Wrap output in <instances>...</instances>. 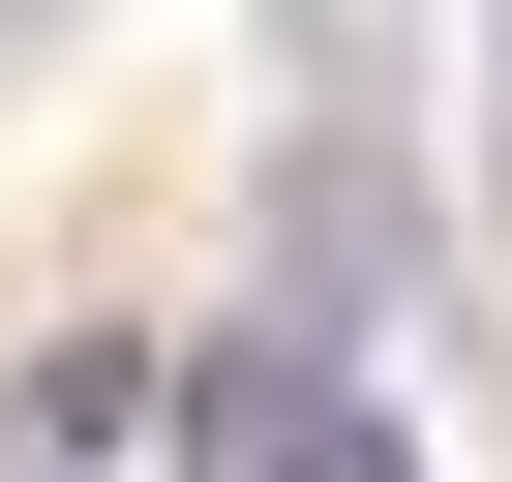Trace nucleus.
Wrapping results in <instances>:
<instances>
[{
    "instance_id": "nucleus-1",
    "label": "nucleus",
    "mask_w": 512,
    "mask_h": 482,
    "mask_svg": "<svg viewBox=\"0 0 512 482\" xmlns=\"http://www.w3.org/2000/svg\"><path fill=\"white\" fill-rule=\"evenodd\" d=\"M181 422H211V482H422V452H392V392H362L332 332H241Z\"/></svg>"
},
{
    "instance_id": "nucleus-2",
    "label": "nucleus",
    "mask_w": 512,
    "mask_h": 482,
    "mask_svg": "<svg viewBox=\"0 0 512 482\" xmlns=\"http://www.w3.org/2000/svg\"><path fill=\"white\" fill-rule=\"evenodd\" d=\"M121 422H151V362H121V332H61V362H31V392H0V482H91V452H121Z\"/></svg>"
},
{
    "instance_id": "nucleus-3",
    "label": "nucleus",
    "mask_w": 512,
    "mask_h": 482,
    "mask_svg": "<svg viewBox=\"0 0 512 482\" xmlns=\"http://www.w3.org/2000/svg\"><path fill=\"white\" fill-rule=\"evenodd\" d=\"M0 31H31V0H0Z\"/></svg>"
}]
</instances>
